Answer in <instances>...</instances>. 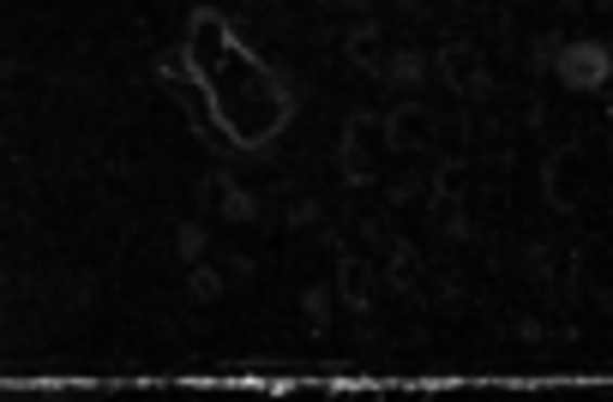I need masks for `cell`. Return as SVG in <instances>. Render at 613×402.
Segmentation results:
<instances>
[{"label":"cell","mask_w":613,"mask_h":402,"mask_svg":"<svg viewBox=\"0 0 613 402\" xmlns=\"http://www.w3.org/2000/svg\"><path fill=\"white\" fill-rule=\"evenodd\" d=\"M553 78H560L572 96L608 91V78H613V42H601V37H565L560 54H553Z\"/></svg>","instance_id":"1"},{"label":"cell","mask_w":613,"mask_h":402,"mask_svg":"<svg viewBox=\"0 0 613 402\" xmlns=\"http://www.w3.org/2000/svg\"><path fill=\"white\" fill-rule=\"evenodd\" d=\"M433 73L451 85V96H463L470 108H482V103H494V66L482 61V49L475 42H445L439 54H433Z\"/></svg>","instance_id":"2"},{"label":"cell","mask_w":613,"mask_h":402,"mask_svg":"<svg viewBox=\"0 0 613 402\" xmlns=\"http://www.w3.org/2000/svg\"><path fill=\"white\" fill-rule=\"evenodd\" d=\"M584 169H589V156L584 144H553L548 156H541V193H548V205L560 210V217H577L584 210Z\"/></svg>","instance_id":"3"},{"label":"cell","mask_w":613,"mask_h":402,"mask_svg":"<svg viewBox=\"0 0 613 402\" xmlns=\"http://www.w3.org/2000/svg\"><path fill=\"white\" fill-rule=\"evenodd\" d=\"M337 174L349 186H373L379 181V115L355 108L343 120V144H337Z\"/></svg>","instance_id":"4"},{"label":"cell","mask_w":613,"mask_h":402,"mask_svg":"<svg viewBox=\"0 0 613 402\" xmlns=\"http://www.w3.org/2000/svg\"><path fill=\"white\" fill-rule=\"evenodd\" d=\"M433 132H439V115H433L427 103H416V96L379 115V139L392 144V151H404V156H409V151H427Z\"/></svg>","instance_id":"5"},{"label":"cell","mask_w":613,"mask_h":402,"mask_svg":"<svg viewBox=\"0 0 613 402\" xmlns=\"http://www.w3.org/2000/svg\"><path fill=\"white\" fill-rule=\"evenodd\" d=\"M199 205H205V210H217V217L222 222H253V217H259V193H247V186H241L235 181V174H205V181H199Z\"/></svg>","instance_id":"6"},{"label":"cell","mask_w":613,"mask_h":402,"mask_svg":"<svg viewBox=\"0 0 613 402\" xmlns=\"http://www.w3.org/2000/svg\"><path fill=\"white\" fill-rule=\"evenodd\" d=\"M337 307H349V312H373V288H379V271L361 259V252H349V247H337Z\"/></svg>","instance_id":"7"},{"label":"cell","mask_w":613,"mask_h":402,"mask_svg":"<svg viewBox=\"0 0 613 402\" xmlns=\"http://www.w3.org/2000/svg\"><path fill=\"white\" fill-rule=\"evenodd\" d=\"M343 54H349V66H355V73L379 78V66H385V30H379L373 18L349 25V37H343Z\"/></svg>","instance_id":"8"},{"label":"cell","mask_w":613,"mask_h":402,"mask_svg":"<svg viewBox=\"0 0 613 402\" xmlns=\"http://www.w3.org/2000/svg\"><path fill=\"white\" fill-rule=\"evenodd\" d=\"M385 288H397V295H416L421 288V252L416 241H385Z\"/></svg>","instance_id":"9"},{"label":"cell","mask_w":613,"mask_h":402,"mask_svg":"<svg viewBox=\"0 0 613 402\" xmlns=\"http://www.w3.org/2000/svg\"><path fill=\"white\" fill-rule=\"evenodd\" d=\"M421 78H427V54H421V49H385L379 85H392V91H416Z\"/></svg>","instance_id":"10"},{"label":"cell","mask_w":613,"mask_h":402,"mask_svg":"<svg viewBox=\"0 0 613 402\" xmlns=\"http://www.w3.org/2000/svg\"><path fill=\"white\" fill-rule=\"evenodd\" d=\"M301 312H307L314 337H325V330H331V312H337V288H331V283H307V288H301Z\"/></svg>","instance_id":"11"},{"label":"cell","mask_w":613,"mask_h":402,"mask_svg":"<svg viewBox=\"0 0 613 402\" xmlns=\"http://www.w3.org/2000/svg\"><path fill=\"white\" fill-rule=\"evenodd\" d=\"M222 288H229V276H222L217 264L199 259V264H193V276H187V300H193V307H217Z\"/></svg>","instance_id":"12"},{"label":"cell","mask_w":613,"mask_h":402,"mask_svg":"<svg viewBox=\"0 0 613 402\" xmlns=\"http://www.w3.org/2000/svg\"><path fill=\"white\" fill-rule=\"evenodd\" d=\"M205 247H210L205 222H181V229H175V259H181V264H199V259H205Z\"/></svg>","instance_id":"13"},{"label":"cell","mask_w":613,"mask_h":402,"mask_svg":"<svg viewBox=\"0 0 613 402\" xmlns=\"http://www.w3.org/2000/svg\"><path fill=\"white\" fill-rule=\"evenodd\" d=\"M433 300H439L445 312H463V300H470V283H463L457 271H439V276H433Z\"/></svg>","instance_id":"14"},{"label":"cell","mask_w":613,"mask_h":402,"mask_svg":"<svg viewBox=\"0 0 613 402\" xmlns=\"http://www.w3.org/2000/svg\"><path fill=\"white\" fill-rule=\"evenodd\" d=\"M560 30H541V37L529 42V73H553V54H560Z\"/></svg>","instance_id":"15"},{"label":"cell","mask_w":613,"mask_h":402,"mask_svg":"<svg viewBox=\"0 0 613 402\" xmlns=\"http://www.w3.org/2000/svg\"><path fill=\"white\" fill-rule=\"evenodd\" d=\"M421 193H427V174H397V181L385 186V198H392V205H416Z\"/></svg>","instance_id":"16"},{"label":"cell","mask_w":613,"mask_h":402,"mask_svg":"<svg viewBox=\"0 0 613 402\" xmlns=\"http://www.w3.org/2000/svg\"><path fill=\"white\" fill-rule=\"evenodd\" d=\"M289 229L295 234L319 229V198H295V205H289Z\"/></svg>","instance_id":"17"},{"label":"cell","mask_w":613,"mask_h":402,"mask_svg":"<svg viewBox=\"0 0 613 402\" xmlns=\"http://www.w3.org/2000/svg\"><path fill=\"white\" fill-rule=\"evenodd\" d=\"M523 264H529V276L541 288H553V252L548 247H529V252H523Z\"/></svg>","instance_id":"18"},{"label":"cell","mask_w":613,"mask_h":402,"mask_svg":"<svg viewBox=\"0 0 613 402\" xmlns=\"http://www.w3.org/2000/svg\"><path fill=\"white\" fill-rule=\"evenodd\" d=\"M511 337H518V342H523V349H541V342H548V337H553V330H548V325H541V319H518V325H511Z\"/></svg>","instance_id":"19"},{"label":"cell","mask_w":613,"mask_h":402,"mask_svg":"<svg viewBox=\"0 0 613 402\" xmlns=\"http://www.w3.org/2000/svg\"><path fill=\"white\" fill-rule=\"evenodd\" d=\"M222 276H229V283H253V276H259V259H247V252H235V259L222 264Z\"/></svg>","instance_id":"20"},{"label":"cell","mask_w":613,"mask_h":402,"mask_svg":"<svg viewBox=\"0 0 613 402\" xmlns=\"http://www.w3.org/2000/svg\"><path fill=\"white\" fill-rule=\"evenodd\" d=\"M355 229H361L367 241H392V222H385V217H361Z\"/></svg>","instance_id":"21"},{"label":"cell","mask_w":613,"mask_h":402,"mask_svg":"<svg viewBox=\"0 0 613 402\" xmlns=\"http://www.w3.org/2000/svg\"><path fill=\"white\" fill-rule=\"evenodd\" d=\"M584 7H596V13H613V0H584Z\"/></svg>","instance_id":"22"},{"label":"cell","mask_w":613,"mask_h":402,"mask_svg":"<svg viewBox=\"0 0 613 402\" xmlns=\"http://www.w3.org/2000/svg\"><path fill=\"white\" fill-rule=\"evenodd\" d=\"M397 7H421V0H397Z\"/></svg>","instance_id":"23"},{"label":"cell","mask_w":613,"mask_h":402,"mask_svg":"<svg viewBox=\"0 0 613 402\" xmlns=\"http://www.w3.org/2000/svg\"><path fill=\"white\" fill-rule=\"evenodd\" d=\"M445 7H463V0H445Z\"/></svg>","instance_id":"24"}]
</instances>
